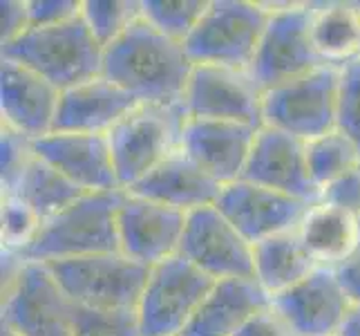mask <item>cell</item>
Masks as SVG:
<instances>
[{
	"mask_svg": "<svg viewBox=\"0 0 360 336\" xmlns=\"http://www.w3.org/2000/svg\"><path fill=\"white\" fill-rule=\"evenodd\" d=\"M253 267L255 280L271 298L291 290L318 269L316 260L309 256L297 235V229L253 244Z\"/></svg>",
	"mask_w": 360,
	"mask_h": 336,
	"instance_id": "cb8c5ba5",
	"label": "cell"
},
{
	"mask_svg": "<svg viewBox=\"0 0 360 336\" xmlns=\"http://www.w3.org/2000/svg\"><path fill=\"white\" fill-rule=\"evenodd\" d=\"M188 213L148 197L123 193L117 213L119 249L143 267H155L179 254Z\"/></svg>",
	"mask_w": 360,
	"mask_h": 336,
	"instance_id": "4fadbf2b",
	"label": "cell"
},
{
	"mask_svg": "<svg viewBox=\"0 0 360 336\" xmlns=\"http://www.w3.org/2000/svg\"><path fill=\"white\" fill-rule=\"evenodd\" d=\"M338 128L360 148V56L340 68Z\"/></svg>",
	"mask_w": 360,
	"mask_h": 336,
	"instance_id": "d6a6232c",
	"label": "cell"
},
{
	"mask_svg": "<svg viewBox=\"0 0 360 336\" xmlns=\"http://www.w3.org/2000/svg\"><path fill=\"white\" fill-rule=\"evenodd\" d=\"M0 41L11 43L16 41L22 32L30 30V11L27 0H3L0 5Z\"/></svg>",
	"mask_w": 360,
	"mask_h": 336,
	"instance_id": "d590c367",
	"label": "cell"
},
{
	"mask_svg": "<svg viewBox=\"0 0 360 336\" xmlns=\"http://www.w3.org/2000/svg\"><path fill=\"white\" fill-rule=\"evenodd\" d=\"M235 336H295L289 323L284 321L271 305L248 318Z\"/></svg>",
	"mask_w": 360,
	"mask_h": 336,
	"instance_id": "8d00e7d4",
	"label": "cell"
},
{
	"mask_svg": "<svg viewBox=\"0 0 360 336\" xmlns=\"http://www.w3.org/2000/svg\"><path fill=\"white\" fill-rule=\"evenodd\" d=\"M336 336H360V305H352Z\"/></svg>",
	"mask_w": 360,
	"mask_h": 336,
	"instance_id": "f35d334b",
	"label": "cell"
},
{
	"mask_svg": "<svg viewBox=\"0 0 360 336\" xmlns=\"http://www.w3.org/2000/svg\"><path fill=\"white\" fill-rule=\"evenodd\" d=\"M34 153L85 193L121 191L108 135L54 130L34 142Z\"/></svg>",
	"mask_w": 360,
	"mask_h": 336,
	"instance_id": "e0dca14e",
	"label": "cell"
},
{
	"mask_svg": "<svg viewBox=\"0 0 360 336\" xmlns=\"http://www.w3.org/2000/svg\"><path fill=\"white\" fill-rule=\"evenodd\" d=\"M3 58L34 70L60 92L103 74V47L81 16L49 27H30L3 45Z\"/></svg>",
	"mask_w": 360,
	"mask_h": 336,
	"instance_id": "3957f363",
	"label": "cell"
},
{
	"mask_svg": "<svg viewBox=\"0 0 360 336\" xmlns=\"http://www.w3.org/2000/svg\"><path fill=\"white\" fill-rule=\"evenodd\" d=\"M311 3L271 5V18L248 68L262 92L325 66L311 41Z\"/></svg>",
	"mask_w": 360,
	"mask_h": 336,
	"instance_id": "30bf717a",
	"label": "cell"
},
{
	"mask_svg": "<svg viewBox=\"0 0 360 336\" xmlns=\"http://www.w3.org/2000/svg\"><path fill=\"white\" fill-rule=\"evenodd\" d=\"M72 336H143L136 309H92L74 305Z\"/></svg>",
	"mask_w": 360,
	"mask_h": 336,
	"instance_id": "4dcf8cb0",
	"label": "cell"
},
{
	"mask_svg": "<svg viewBox=\"0 0 360 336\" xmlns=\"http://www.w3.org/2000/svg\"><path fill=\"white\" fill-rule=\"evenodd\" d=\"M318 202L345 209L360 218V166L347 170L345 175L327 184L325 189L320 191Z\"/></svg>",
	"mask_w": 360,
	"mask_h": 336,
	"instance_id": "e575fe53",
	"label": "cell"
},
{
	"mask_svg": "<svg viewBox=\"0 0 360 336\" xmlns=\"http://www.w3.org/2000/svg\"><path fill=\"white\" fill-rule=\"evenodd\" d=\"M3 325L18 336H72L74 303L43 263L14 256V267L5 271Z\"/></svg>",
	"mask_w": 360,
	"mask_h": 336,
	"instance_id": "ba28073f",
	"label": "cell"
},
{
	"mask_svg": "<svg viewBox=\"0 0 360 336\" xmlns=\"http://www.w3.org/2000/svg\"><path fill=\"white\" fill-rule=\"evenodd\" d=\"M60 90L41 74L16 61L3 58L0 66V115L3 126L36 142L54 132Z\"/></svg>",
	"mask_w": 360,
	"mask_h": 336,
	"instance_id": "ac0fdd59",
	"label": "cell"
},
{
	"mask_svg": "<svg viewBox=\"0 0 360 336\" xmlns=\"http://www.w3.org/2000/svg\"><path fill=\"white\" fill-rule=\"evenodd\" d=\"M83 0H27L30 27H49L81 16Z\"/></svg>",
	"mask_w": 360,
	"mask_h": 336,
	"instance_id": "836d02e7",
	"label": "cell"
},
{
	"mask_svg": "<svg viewBox=\"0 0 360 336\" xmlns=\"http://www.w3.org/2000/svg\"><path fill=\"white\" fill-rule=\"evenodd\" d=\"M333 273L352 305H360V242L338 267H333Z\"/></svg>",
	"mask_w": 360,
	"mask_h": 336,
	"instance_id": "74e56055",
	"label": "cell"
},
{
	"mask_svg": "<svg viewBox=\"0 0 360 336\" xmlns=\"http://www.w3.org/2000/svg\"><path fill=\"white\" fill-rule=\"evenodd\" d=\"M208 0H141V18L168 39L184 43L202 20Z\"/></svg>",
	"mask_w": 360,
	"mask_h": 336,
	"instance_id": "f1b7e54d",
	"label": "cell"
},
{
	"mask_svg": "<svg viewBox=\"0 0 360 336\" xmlns=\"http://www.w3.org/2000/svg\"><path fill=\"white\" fill-rule=\"evenodd\" d=\"M271 305L255 278L215 280L181 336H235L248 318Z\"/></svg>",
	"mask_w": 360,
	"mask_h": 336,
	"instance_id": "7402d4cb",
	"label": "cell"
},
{
	"mask_svg": "<svg viewBox=\"0 0 360 336\" xmlns=\"http://www.w3.org/2000/svg\"><path fill=\"white\" fill-rule=\"evenodd\" d=\"M271 307L289 323L295 336H336L352 301L333 269L318 267L291 290L273 296Z\"/></svg>",
	"mask_w": 360,
	"mask_h": 336,
	"instance_id": "2e32d148",
	"label": "cell"
},
{
	"mask_svg": "<svg viewBox=\"0 0 360 336\" xmlns=\"http://www.w3.org/2000/svg\"><path fill=\"white\" fill-rule=\"evenodd\" d=\"M3 336H18L14 330H11V328H7V325H3Z\"/></svg>",
	"mask_w": 360,
	"mask_h": 336,
	"instance_id": "ab89813d",
	"label": "cell"
},
{
	"mask_svg": "<svg viewBox=\"0 0 360 336\" xmlns=\"http://www.w3.org/2000/svg\"><path fill=\"white\" fill-rule=\"evenodd\" d=\"M139 104L103 74L60 92L54 130L108 135Z\"/></svg>",
	"mask_w": 360,
	"mask_h": 336,
	"instance_id": "ffe728a7",
	"label": "cell"
},
{
	"mask_svg": "<svg viewBox=\"0 0 360 336\" xmlns=\"http://www.w3.org/2000/svg\"><path fill=\"white\" fill-rule=\"evenodd\" d=\"M340 68L320 66L284 81L262 97V123L269 128L311 142L338 128Z\"/></svg>",
	"mask_w": 360,
	"mask_h": 336,
	"instance_id": "52a82bcc",
	"label": "cell"
},
{
	"mask_svg": "<svg viewBox=\"0 0 360 336\" xmlns=\"http://www.w3.org/2000/svg\"><path fill=\"white\" fill-rule=\"evenodd\" d=\"M271 18L269 3L208 0L202 20L184 41L193 66L248 70Z\"/></svg>",
	"mask_w": 360,
	"mask_h": 336,
	"instance_id": "5b68a950",
	"label": "cell"
},
{
	"mask_svg": "<svg viewBox=\"0 0 360 336\" xmlns=\"http://www.w3.org/2000/svg\"><path fill=\"white\" fill-rule=\"evenodd\" d=\"M215 206L248 242L257 244L273 235L295 231L311 204L253 182L235 180L221 186Z\"/></svg>",
	"mask_w": 360,
	"mask_h": 336,
	"instance_id": "5bb4252c",
	"label": "cell"
},
{
	"mask_svg": "<svg viewBox=\"0 0 360 336\" xmlns=\"http://www.w3.org/2000/svg\"><path fill=\"white\" fill-rule=\"evenodd\" d=\"M179 256L213 280L255 278L253 244L217 206L188 213Z\"/></svg>",
	"mask_w": 360,
	"mask_h": 336,
	"instance_id": "7c38bea8",
	"label": "cell"
},
{
	"mask_svg": "<svg viewBox=\"0 0 360 336\" xmlns=\"http://www.w3.org/2000/svg\"><path fill=\"white\" fill-rule=\"evenodd\" d=\"M215 280L184 256H172L150 267L136 305L143 336H181L204 303Z\"/></svg>",
	"mask_w": 360,
	"mask_h": 336,
	"instance_id": "9c48e42d",
	"label": "cell"
},
{
	"mask_svg": "<svg viewBox=\"0 0 360 336\" xmlns=\"http://www.w3.org/2000/svg\"><path fill=\"white\" fill-rule=\"evenodd\" d=\"M81 18L105 49L141 18V0H83Z\"/></svg>",
	"mask_w": 360,
	"mask_h": 336,
	"instance_id": "83f0119b",
	"label": "cell"
},
{
	"mask_svg": "<svg viewBox=\"0 0 360 336\" xmlns=\"http://www.w3.org/2000/svg\"><path fill=\"white\" fill-rule=\"evenodd\" d=\"M3 195H18L20 200L25 204H30L45 222L77 202L79 197L85 195V191H81L77 184H72L63 175V173H58L54 166H49L45 159H41L34 153L27 168L22 170L16 189Z\"/></svg>",
	"mask_w": 360,
	"mask_h": 336,
	"instance_id": "484cf974",
	"label": "cell"
},
{
	"mask_svg": "<svg viewBox=\"0 0 360 336\" xmlns=\"http://www.w3.org/2000/svg\"><path fill=\"white\" fill-rule=\"evenodd\" d=\"M126 191L85 193L43 222L36 240L18 254L25 263H54L94 254L121 251L117 213Z\"/></svg>",
	"mask_w": 360,
	"mask_h": 336,
	"instance_id": "7a4b0ae2",
	"label": "cell"
},
{
	"mask_svg": "<svg viewBox=\"0 0 360 336\" xmlns=\"http://www.w3.org/2000/svg\"><path fill=\"white\" fill-rule=\"evenodd\" d=\"M186 119L188 115L184 104H136L108 132L121 191H130L161 161L179 151Z\"/></svg>",
	"mask_w": 360,
	"mask_h": 336,
	"instance_id": "277c9868",
	"label": "cell"
},
{
	"mask_svg": "<svg viewBox=\"0 0 360 336\" xmlns=\"http://www.w3.org/2000/svg\"><path fill=\"white\" fill-rule=\"evenodd\" d=\"M193 61L179 41L168 39L146 18L103 49V77L132 94L139 104H181Z\"/></svg>",
	"mask_w": 360,
	"mask_h": 336,
	"instance_id": "6da1fadb",
	"label": "cell"
},
{
	"mask_svg": "<svg viewBox=\"0 0 360 336\" xmlns=\"http://www.w3.org/2000/svg\"><path fill=\"white\" fill-rule=\"evenodd\" d=\"M262 97L248 70L193 66L181 104L188 117L262 128Z\"/></svg>",
	"mask_w": 360,
	"mask_h": 336,
	"instance_id": "8fae6325",
	"label": "cell"
},
{
	"mask_svg": "<svg viewBox=\"0 0 360 336\" xmlns=\"http://www.w3.org/2000/svg\"><path fill=\"white\" fill-rule=\"evenodd\" d=\"M297 235L318 267H338L360 242V218L349 211L316 202L309 206Z\"/></svg>",
	"mask_w": 360,
	"mask_h": 336,
	"instance_id": "603a6c76",
	"label": "cell"
},
{
	"mask_svg": "<svg viewBox=\"0 0 360 336\" xmlns=\"http://www.w3.org/2000/svg\"><path fill=\"white\" fill-rule=\"evenodd\" d=\"M257 128L235 121L188 117L184 123L181 151L221 186L242 178Z\"/></svg>",
	"mask_w": 360,
	"mask_h": 336,
	"instance_id": "d6986e66",
	"label": "cell"
},
{
	"mask_svg": "<svg viewBox=\"0 0 360 336\" xmlns=\"http://www.w3.org/2000/svg\"><path fill=\"white\" fill-rule=\"evenodd\" d=\"M240 180L280 191L309 204L320 200V191L311 182L307 166V142L269 126L257 128Z\"/></svg>",
	"mask_w": 360,
	"mask_h": 336,
	"instance_id": "9a60e30c",
	"label": "cell"
},
{
	"mask_svg": "<svg viewBox=\"0 0 360 336\" xmlns=\"http://www.w3.org/2000/svg\"><path fill=\"white\" fill-rule=\"evenodd\" d=\"M74 305L92 309H136L150 267L123 251L43 263Z\"/></svg>",
	"mask_w": 360,
	"mask_h": 336,
	"instance_id": "8992f818",
	"label": "cell"
},
{
	"mask_svg": "<svg viewBox=\"0 0 360 336\" xmlns=\"http://www.w3.org/2000/svg\"><path fill=\"white\" fill-rule=\"evenodd\" d=\"M311 41L325 66L360 56V3H311Z\"/></svg>",
	"mask_w": 360,
	"mask_h": 336,
	"instance_id": "d4e9b609",
	"label": "cell"
},
{
	"mask_svg": "<svg viewBox=\"0 0 360 336\" xmlns=\"http://www.w3.org/2000/svg\"><path fill=\"white\" fill-rule=\"evenodd\" d=\"M307 166L316 189L322 191L347 170L360 166V148L349 135L333 128L327 135L307 142Z\"/></svg>",
	"mask_w": 360,
	"mask_h": 336,
	"instance_id": "4316f807",
	"label": "cell"
},
{
	"mask_svg": "<svg viewBox=\"0 0 360 336\" xmlns=\"http://www.w3.org/2000/svg\"><path fill=\"white\" fill-rule=\"evenodd\" d=\"M34 157V142L7 126L0 128V180L3 193H11Z\"/></svg>",
	"mask_w": 360,
	"mask_h": 336,
	"instance_id": "1f68e13d",
	"label": "cell"
},
{
	"mask_svg": "<svg viewBox=\"0 0 360 336\" xmlns=\"http://www.w3.org/2000/svg\"><path fill=\"white\" fill-rule=\"evenodd\" d=\"M219 191L221 184L202 170L179 148L161 161L153 173H148L139 184H134L128 193L148 197L153 202L184 211V213H193L204 206H215Z\"/></svg>",
	"mask_w": 360,
	"mask_h": 336,
	"instance_id": "44dd1931",
	"label": "cell"
},
{
	"mask_svg": "<svg viewBox=\"0 0 360 336\" xmlns=\"http://www.w3.org/2000/svg\"><path fill=\"white\" fill-rule=\"evenodd\" d=\"M41 227L43 218L30 204H25L18 195H3V254H22L41 233Z\"/></svg>",
	"mask_w": 360,
	"mask_h": 336,
	"instance_id": "f546056e",
	"label": "cell"
}]
</instances>
